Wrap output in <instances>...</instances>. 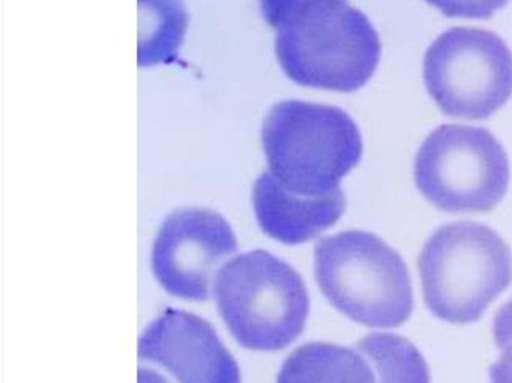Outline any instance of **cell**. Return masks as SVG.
Returning <instances> with one entry per match:
<instances>
[{
  "label": "cell",
  "instance_id": "1",
  "mask_svg": "<svg viewBox=\"0 0 512 383\" xmlns=\"http://www.w3.org/2000/svg\"><path fill=\"white\" fill-rule=\"evenodd\" d=\"M275 52L298 85L349 94L376 73L382 46L370 20L347 0H307L278 25Z\"/></svg>",
  "mask_w": 512,
  "mask_h": 383
},
{
  "label": "cell",
  "instance_id": "2",
  "mask_svg": "<svg viewBox=\"0 0 512 383\" xmlns=\"http://www.w3.org/2000/svg\"><path fill=\"white\" fill-rule=\"evenodd\" d=\"M262 143L275 181L304 197L341 190V179L358 166L364 149L355 121L344 110L296 100L269 110Z\"/></svg>",
  "mask_w": 512,
  "mask_h": 383
},
{
  "label": "cell",
  "instance_id": "3",
  "mask_svg": "<svg viewBox=\"0 0 512 383\" xmlns=\"http://www.w3.org/2000/svg\"><path fill=\"white\" fill-rule=\"evenodd\" d=\"M418 269L430 313L452 325H469L512 283V253L490 227L457 221L425 242Z\"/></svg>",
  "mask_w": 512,
  "mask_h": 383
},
{
  "label": "cell",
  "instance_id": "4",
  "mask_svg": "<svg viewBox=\"0 0 512 383\" xmlns=\"http://www.w3.org/2000/svg\"><path fill=\"white\" fill-rule=\"evenodd\" d=\"M314 274L329 304L359 325L397 328L412 316L409 268L374 233L347 230L320 239Z\"/></svg>",
  "mask_w": 512,
  "mask_h": 383
},
{
  "label": "cell",
  "instance_id": "5",
  "mask_svg": "<svg viewBox=\"0 0 512 383\" xmlns=\"http://www.w3.org/2000/svg\"><path fill=\"white\" fill-rule=\"evenodd\" d=\"M218 311L241 346L275 352L304 331L310 311L301 275L268 251L236 256L214 281Z\"/></svg>",
  "mask_w": 512,
  "mask_h": 383
},
{
  "label": "cell",
  "instance_id": "6",
  "mask_svg": "<svg viewBox=\"0 0 512 383\" xmlns=\"http://www.w3.org/2000/svg\"><path fill=\"white\" fill-rule=\"evenodd\" d=\"M415 182L440 211L488 212L508 191V155L485 128L440 125L419 148Z\"/></svg>",
  "mask_w": 512,
  "mask_h": 383
},
{
  "label": "cell",
  "instance_id": "7",
  "mask_svg": "<svg viewBox=\"0 0 512 383\" xmlns=\"http://www.w3.org/2000/svg\"><path fill=\"white\" fill-rule=\"evenodd\" d=\"M424 82L445 115L482 121L511 98V50L494 32L449 29L425 53Z\"/></svg>",
  "mask_w": 512,
  "mask_h": 383
},
{
  "label": "cell",
  "instance_id": "8",
  "mask_svg": "<svg viewBox=\"0 0 512 383\" xmlns=\"http://www.w3.org/2000/svg\"><path fill=\"white\" fill-rule=\"evenodd\" d=\"M238 247L226 220L209 209H181L164 220L152 247V271L176 298L203 302L224 259Z\"/></svg>",
  "mask_w": 512,
  "mask_h": 383
},
{
  "label": "cell",
  "instance_id": "9",
  "mask_svg": "<svg viewBox=\"0 0 512 383\" xmlns=\"http://www.w3.org/2000/svg\"><path fill=\"white\" fill-rule=\"evenodd\" d=\"M139 356L161 365L178 383H241V373L217 332L202 317L169 308L139 340Z\"/></svg>",
  "mask_w": 512,
  "mask_h": 383
},
{
  "label": "cell",
  "instance_id": "10",
  "mask_svg": "<svg viewBox=\"0 0 512 383\" xmlns=\"http://www.w3.org/2000/svg\"><path fill=\"white\" fill-rule=\"evenodd\" d=\"M254 212L263 232L287 245L304 244L334 226L346 211L343 190L323 197H304L284 190L269 170L253 191Z\"/></svg>",
  "mask_w": 512,
  "mask_h": 383
},
{
  "label": "cell",
  "instance_id": "11",
  "mask_svg": "<svg viewBox=\"0 0 512 383\" xmlns=\"http://www.w3.org/2000/svg\"><path fill=\"white\" fill-rule=\"evenodd\" d=\"M277 383H376V374L356 347L308 343L284 361Z\"/></svg>",
  "mask_w": 512,
  "mask_h": 383
},
{
  "label": "cell",
  "instance_id": "12",
  "mask_svg": "<svg viewBox=\"0 0 512 383\" xmlns=\"http://www.w3.org/2000/svg\"><path fill=\"white\" fill-rule=\"evenodd\" d=\"M187 26L184 0H139V67L175 62Z\"/></svg>",
  "mask_w": 512,
  "mask_h": 383
},
{
  "label": "cell",
  "instance_id": "13",
  "mask_svg": "<svg viewBox=\"0 0 512 383\" xmlns=\"http://www.w3.org/2000/svg\"><path fill=\"white\" fill-rule=\"evenodd\" d=\"M356 349L367 356L376 383H431L424 356L400 335L374 332L362 338Z\"/></svg>",
  "mask_w": 512,
  "mask_h": 383
},
{
  "label": "cell",
  "instance_id": "14",
  "mask_svg": "<svg viewBox=\"0 0 512 383\" xmlns=\"http://www.w3.org/2000/svg\"><path fill=\"white\" fill-rule=\"evenodd\" d=\"M443 16L452 19H491L509 0H427Z\"/></svg>",
  "mask_w": 512,
  "mask_h": 383
},
{
  "label": "cell",
  "instance_id": "15",
  "mask_svg": "<svg viewBox=\"0 0 512 383\" xmlns=\"http://www.w3.org/2000/svg\"><path fill=\"white\" fill-rule=\"evenodd\" d=\"M307 0H260L263 17L269 26L277 29L284 17Z\"/></svg>",
  "mask_w": 512,
  "mask_h": 383
},
{
  "label": "cell",
  "instance_id": "16",
  "mask_svg": "<svg viewBox=\"0 0 512 383\" xmlns=\"http://www.w3.org/2000/svg\"><path fill=\"white\" fill-rule=\"evenodd\" d=\"M502 355L491 365V383H512V338H509L502 347Z\"/></svg>",
  "mask_w": 512,
  "mask_h": 383
},
{
  "label": "cell",
  "instance_id": "17",
  "mask_svg": "<svg viewBox=\"0 0 512 383\" xmlns=\"http://www.w3.org/2000/svg\"><path fill=\"white\" fill-rule=\"evenodd\" d=\"M493 337L496 346L502 347L509 338H512V299L503 305L493 320Z\"/></svg>",
  "mask_w": 512,
  "mask_h": 383
},
{
  "label": "cell",
  "instance_id": "18",
  "mask_svg": "<svg viewBox=\"0 0 512 383\" xmlns=\"http://www.w3.org/2000/svg\"><path fill=\"white\" fill-rule=\"evenodd\" d=\"M139 383H167L160 374L151 370H139Z\"/></svg>",
  "mask_w": 512,
  "mask_h": 383
}]
</instances>
